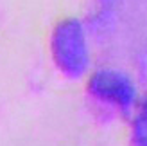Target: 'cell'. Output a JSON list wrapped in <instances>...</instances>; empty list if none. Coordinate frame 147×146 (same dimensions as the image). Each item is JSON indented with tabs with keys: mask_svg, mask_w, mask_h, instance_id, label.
Instances as JSON below:
<instances>
[{
	"mask_svg": "<svg viewBox=\"0 0 147 146\" xmlns=\"http://www.w3.org/2000/svg\"><path fill=\"white\" fill-rule=\"evenodd\" d=\"M119 2L120 0H99V13H97V16L93 20L99 29H102L109 22V18H111V14L115 11V5Z\"/></svg>",
	"mask_w": 147,
	"mask_h": 146,
	"instance_id": "cell-4",
	"label": "cell"
},
{
	"mask_svg": "<svg viewBox=\"0 0 147 146\" xmlns=\"http://www.w3.org/2000/svg\"><path fill=\"white\" fill-rule=\"evenodd\" d=\"M131 143H133V146H147V94L133 117Z\"/></svg>",
	"mask_w": 147,
	"mask_h": 146,
	"instance_id": "cell-3",
	"label": "cell"
},
{
	"mask_svg": "<svg viewBox=\"0 0 147 146\" xmlns=\"http://www.w3.org/2000/svg\"><path fill=\"white\" fill-rule=\"evenodd\" d=\"M50 54L63 76L83 78L90 65V47L83 22L77 18L61 20L50 34Z\"/></svg>",
	"mask_w": 147,
	"mask_h": 146,
	"instance_id": "cell-1",
	"label": "cell"
},
{
	"mask_svg": "<svg viewBox=\"0 0 147 146\" xmlns=\"http://www.w3.org/2000/svg\"><path fill=\"white\" fill-rule=\"evenodd\" d=\"M88 94L99 103L113 106L129 115L136 105V85L127 72L119 69H99L88 79Z\"/></svg>",
	"mask_w": 147,
	"mask_h": 146,
	"instance_id": "cell-2",
	"label": "cell"
}]
</instances>
